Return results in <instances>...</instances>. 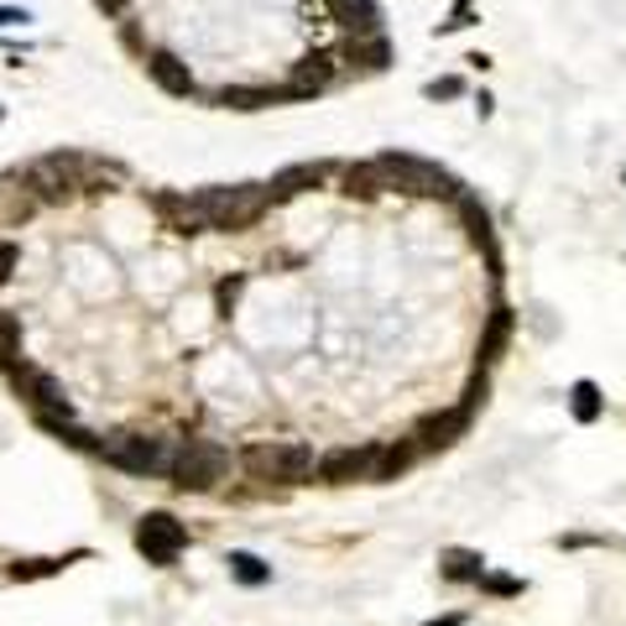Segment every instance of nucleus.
<instances>
[{"label":"nucleus","instance_id":"nucleus-1","mask_svg":"<svg viewBox=\"0 0 626 626\" xmlns=\"http://www.w3.org/2000/svg\"><path fill=\"white\" fill-rule=\"evenodd\" d=\"M334 173H339L334 162H293V168H282V173L267 177V194H272V204H288V198L309 194V188H319V183Z\"/></svg>","mask_w":626,"mask_h":626},{"label":"nucleus","instance_id":"nucleus-2","mask_svg":"<svg viewBox=\"0 0 626 626\" xmlns=\"http://www.w3.org/2000/svg\"><path fill=\"white\" fill-rule=\"evenodd\" d=\"M391 42L387 32L381 37H350L345 47H339V63H345V74H381V68H391Z\"/></svg>","mask_w":626,"mask_h":626},{"label":"nucleus","instance_id":"nucleus-3","mask_svg":"<svg viewBox=\"0 0 626 626\" xmlns=\"http://www.w3.org/2000/svg\"><path fill=\"white\" fill-rule=\"evenodd\" d=\"M330 11L350 37H381V32H387V26H381L387 17H381L376 0H330Z\"/></svg>","mask_w":626,"mask_h":626},{"label":"nucleus","instance_id":"nucleus-4","mask_svg":"<svg viewBox=\"0 0 626 626\" xmlns=\"http://www.w3.org/2000/svg\"><path fill=\"white\" fill-rule=\"evenodd\" d=\"M141 68L156 78V89H168V95H194V74H188V68H183L168 47H152Z\"/></svg>","mask_w":626,"mask_h":626},{"label":"nucleus","instance_id":"nucleus-5","mask_svg":"<svg viewBox=\"0 0 626 626\" xmlns=\"http://www.w3.org/2000/svg\"><path fill=\"white\" fill-rule=\"evenodd\" d=\"M569 412H574V423H601L606 418V397H601V387L595 381H574L569 387Z\"/></svg>","mask_w":626,"mask_h":626},{"label":"nucleus","instance_id":"nucleus-6","mask_svg":"<svg viewBox=\"0 0 626 626\" xmlns=\"http://www.w3.org/2000/svg\"><path fill=\"white\" fill-rule=\"evenodd\" d=\"M444 574L460 580V585H481V580H486V559L470 553V548H450V553H444Z\"/></svg>","mask_w":626,"mask_h":626},{"label":"nucleus","instance_id":"nucleus-7","mask_svg":"<svg viewBox=\"0 0 626 626\" xmlns=\"http://www.w3.org/2000/svg\"><path fill=\"white\" fill-rule=\"evenodd\" d=\"M423 95H429V99H460V95H465V78H460V74L429 78V84H423Z\"/></svg>","mask_w":626,"mask_h":626},{"label":"nucleus","instance_id":"nucleus-8","mask_svg":"<svg viewBox=\"0 0 626 626\" xmlns=\"http://www.w3.org/2000/svg\"><path fill=\"white\" fill-rule=\"evenodd\" d=\"M481 590H486V595H522V590H528V580H517V574H486V580H481Z\"/></svg>","mask_w":626,"mask_h":626},{"label":"nucleus","instance_id":"nucleus-9","mask_svg":"<svg viewBox=\"0 0 626 626\" xmlns=\"http://www.w3.org/2000/svg\"><path fill=\"white\" fill-rule=\"evenodd\" d=\"M470 21H475V6H470V0H454L450 21H444V26H439V32H465Z\"/></svg>","mask_w":626,"mask_h":626},{"label":"nucleus","instance_id":"nucleus-10","mask_svg":"<svg viewBox=\"0 0 626 626\" xmlns=\"http://www.w3.org/2000/svg\"><path fill=\"white\" fill-rule=\"evenodd\" d=\"M17 261H21V251L11 246V240H0V282H6L11 272H17Z\"/></svg>","mask_w":626,"mask_h":626},{"label":"nucleus","instance_id":"nucleus-11","mask_svg":"<svg viewBox=\"0 0 626 626\" xmlns=\"http://www.w3.org/2000/svg\"><path fill=\"white\" fill-rule=\"evenodd\" d=\"M17 21H32V11H21V6H0V26H17Z\"/></svg>","mask_w":626,"mask_h":626},{"label":"nucleus","instance_id":"nucleus-12","mask_svg":"<svg viewBox=\"0 0 626 626\" xmlns=\"http://www.w3.org/2000/svg\"><path fill=\"white\" fill-rule=\"evenodd\" d=\"M99 11H105V17H116V21H126V0H95Z\"/></svg>","mask_w":626,"mask_h":626},{"label":"nucleus","instance_id":"nucleus-13","mask_svg":"<svg viewBox=\"0 0 626 626\" xmlns=\"http://www.w3.org/2000/svg\"><path fill=\"white\" fill-rule=\"evenodd\" d=\"M465 622V616H444V622H429V626H460Z\"/></svg>","mask_w":626,"mask_h":626}]
</instances>
